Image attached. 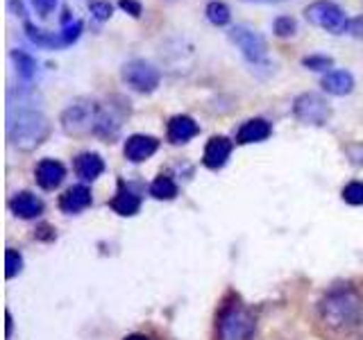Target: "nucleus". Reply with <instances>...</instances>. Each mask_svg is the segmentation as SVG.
I'll use <instances>...</instances> for the list:
<instances>
[{"label":"nucleus","instance_id":"1","mask_svg":"<svg viewBox=\"0 0 363 340\" xmlns=\"http://www.w3.org/2000/svg\"><path fill=\"white\" fill-rule=\"evenodd\" d=\"M318 317L332 334H352L363 324V295L354 286H334L318 302Z\"/></svg>","mask_w":363,"mask_h":340},{"label":"nucleus","instance_id":"2","mask_svg":"<svg viewBox=\"0 0 363 340\" xmlns=\"http://www.w3.org/2000/svg\"><path fill=\"white\" fill-rule=\"evenodd\" d=\"M48 116L30 102H9L7 139L21 152H32L50 136Z\"/></svg>","mask_w":363,"mask_h":340},{"label":"nucleus","instance_id":"3","mask_svg":"<svg viewBox=\"0 0 363 340\" xmlns=\"http://www.w3.org/2000/svg\"><path fill=\"white\" fill-rule=\"evenodd\" d=\"M257 332V320L250 309L238 302V298L225 300L216 315V338L218 340H252Z\"/></svg>","mask_w":363,"mask_h":340},{"label":"nucleus","instance_id":"4","mask_svg":"<svg viewBox=\"0 0 363 340\" xmlns=\"http://www.w3.org/2000/svg\"><path fill=\"white\" fill-rule=\"evenodd\" d=\"M98 113H100V102L91 100V98H77L68 105L62 116V130L68 136H75V139H82V136L96 134V123H98Z\"/></svg>","mask_w":363,"mask_h":340},{"label":"nucleus","instance_id":"5","mask_svg":"<svg viewBox=\"0 0 363 340\" xmlns=\"http://www.w3.org/2000/svg\"><path fill=\"white\" fill-rule=\"evenodd\" d=\"M227 39L236 45L238 52L243 55V60L252 68L268 66V41L264 39V34L245 26H234L227 32Z\"/></svg>","mask_w":363,"mask_h":340},{"label":"nucleus","instance_id":"6","mask_svg":"<svg viewBox=\"0 0 363 340\" xmlns=\"http://www.w3.org/2000/svg\"><path fill=\"white\" fill-rule=\"evenodd\" d=\"M304 18L311 26L320 28L329 34H347V14L345 9L332 3V0H315V3L304 7Z\"/></svg>","mask_w":363,"mask_h":340},{"label":"nucleus","instance_id":"7","mask_svg":"<svg viewBox=\"0 0 363 340\" xmlns=\"http://www.w3.org/2000/svg\"><path fill=\"white\" fill-rule=\"evenodd\" d=\"M130 116V102H125V98L113 96L107 102H100V113L96 123V134L98 139L111 143L123 130V123Z\"/></svg>","mask_w":363,"mask_h":340},{"label":"nucleus","instance_id":"8","mask_svg":"<svg viewBox=\"0 0 363 340\" xmlns=\"http://www.w3.org/2000/svg\"><path fill=\"white\" fill-rule=\"evenodd\" d=\"M332 105L318 94H300L293 100V116L298 118L302 125H311V128H323L332 120Z\"/></svg>","mask_w":363,"mask_h":340},{"label":"nucleus","instance_id":"9","mask_svg":"<svg viewBox=\"0 0 363 340\" xmlns=\"http://www.w3.org/2000/svg\"><path fill=\"white\" fill-rule=\"evenodd\" d=\"M123 82L130 89L139 91V94H155L159 82H162V73L159 68L145 60H130L121 68Z\"/></svg>","mask_w":363,"mask_h":340},{"label":"nucleus","instance_id":"10","mask_svg":"<svg viewBox=\"0 0 363 340\" xmlns=\"http://www.w3.org/2000/svg\"><path fill=\"white\" fill-rule=\"evenodd\" d=\"M157 150H159V139H155V136L132 134V136H128V141H125L123 154L128 162L141 164V162H145V159H150Z\"/></svg>","mask_w":363,"mask_h":340},{"label":"nucleus","instance_id":"11","mask_svg":"<svg viewBox=\"0 0 363 340\" xmlns=\"http://www.w3.org/2000/svg\"><path fill=\"white\" fill-rule=\"evenodd\" d=\"M232 150H234V143L227 139V136L216 134L207 141V145H204L202 164L207 166L209 170H220L227 164V159L232 157Z\"/></svg>","mask_w":363,"mask_h":340},{"label":"nucleus","instance_id":"12","mask_svg":"<svg viewBox=\"0 0 363 340\" xmlns=\"http://www.w3.org/2000/svg\"><path fill=\"white\" fill-rule=\"evenodd\" d=\"M198 134H200V125L191 116H186V113H177V116H173L166 125V139L173 145L189 143L191 139H196Z\"/></svg>","mask_w":363,"mask_h":340},{"label":"nucleus","instance_id":"13","mask_svg":"<svg viewBox=\"0 0 363 340\" xmlns=\"http://www.w3.org/2000/svg\"><path fill=\"white\" fill-rule=\"evenodd\" d=\"M34 177H37V184L43 191H55L64 181L66 168L57 159H41L37 164V170H34Z\"/></svg>","mask_w":363,"mask_h":340},{"label":"nucleus","instance_id":"14","mask_svg":"<svg viewBox=\"0 0 363 340\" xmlns=\"http://www.w3.org/2000/svg\"><path fill=\"white\" fill-rule=\"evenodd\" d=\"M354 75L345 68H336V71H329L323 75L320 79V86L323 91H327L329 96H350L352 91H354Z\"/></svg>","mask_w":363,"mask_h":340},{"label":"nucleus","instance_id":"15","mask_svg":"<svg viewBox=\"0 0 363 340\" xmlns=\"http://www.w3.org/2000/svg\"><path fill=\"white\" fill-rule=\"evenodd\" d=\"M272 125L266 118H250L245 120L236 132V143L238 145H250V143H261L270 139Z\"/></svg>","mask_w":363,"mask_h":340},{"label":"nucleus","instance_id":"16","mask_svg":"<svg viewBox=\"0 0 363 340\" xmlns=\"http://www.w3.org/2000/svg\"><path fill=\"white\" fill-rule=\"evenodd\" d=\"M9 209H11V213H14V215H18V218L32 220V218H39V215L43 213V202L37 196H34V193L21 191V193H16V196L9 200Z\"/></svg>","mask_w":363,"mask_h":340},{"label":"nucleus","instance_id":"17","mask_svg":"<svg viewBox=\"0 0 363 340\" xmlns=\"http://www.w3.org/2000/svg\"><path fill=\"white\" fill-rule=\"evenodd\" d=\"M73 168L75 175L82 181H94L105 173V162H102V157L98 152H79L73 159Z\"/></svg>","mask_w":363,"mask_h":340},{"label":"nucleus","instance_id":"18","mask_svg":"<svg viewBox=\"0 0 363 340\" xmlns=\"http://www.w3.org/2000/svg\"><path fill=\"white\" fill-rule=\"evenodd\" d=\"M23 32H26V37L34 45H39V48H45V50H62V48H66L64 39H62V32H48V30H43V28H37L32 21H23Z\"/></svg>","mask_w":363,"mask_h":340},{"label":"nucleus","instance_id":"19","mask_svg":"<svg viewBox=\"0 0 363 340\" xmlns=\"http://www.w3.org/2000/svg\"><path fill=\"white\" fill-rule=\"evenodd\" d=\"M109 207L116 211L118 215H125V218H130V215H136L141 209V198L136 196V193L125 184L123 179H118V193L111 198Z\"/></svg>","mask_w":363,"mask_h":340},{"label":"nucleus","instance_id":"20","mask_svg":"<svg viewBox=\"0 0 363 340\" xmlns=\"http://www.w3.org/2000/svg\"><path fill=\"white\" fill-rule=\"evenodd\" d=\"M91 202H94L91 191L84 184H75L71 188H66L64 196H60V209L64 213H79L86 207H91Z\"/></svg>","mask_w":363,"mask_h":340},{"label":"nucleus","instance_id":"21","mask_svg":"<svg viewBox=\"0 0 363 340\" xmlns=\"http://www.w3.org/2000/svg\"><path fill=\"white\" fill-rule=\"evenodd\" d=\"M9 57H11V62H14L16 73H18V77L23 79V82H32L34 75H37V71H39L37 60H34L28 50H21V48H14L9 52Z\"/></svg>","mask_w":363,"mask_h":340},{"label":"nucleus","instance_id":"22","mask_svg":"<svg viewBox=\"0 0 363 340\" xmlns=\"http://www.w3.org/2000/svg\"><path fill=\"white\" fill-rule=\"evenodd\" d=\"M204 16H207L211 26L225 28V26H230V21H232V9L227 7V3H223V0H209L207 7H204Z\"/></svg>","mask_w":363,"mask_h":340},{"label":"nucleus","instance_id":"23","mask_svg":"<svg viewBox=\"0 0 363 340\" xmlns=\"http://www.w3.org/2000/svg\"><path fill=\"white\" fill-rule=\"evenodd\" d=\"M150 196L155 200H175L177 198V184L170 175H159L150 184Z\"/></svg>","mask_w":363,"mask_h":340},{"label":"nucleus","instance_id":"24","mask_svg":"<svg viewBox=\"0 0 363 340\" xmlns=\"http://www.w3.org/2000/svg\"><path fill=\"white\" fill-rule=\"evenodd\" d=\"M300 64H302L304 68H309V71L329 73V71L334 68V57L315 52V55H306V57H302V62H300Z\"/></svg>","mask_w":363,"mask_h":340},{"label":"nucleus","instance_id":"25","mask_svg":"<svg viewBox=\"0 0 363 340\" xmlns=\"http://www.w3.org/2000/svg\"><path fill=\"white\" fill-rule=\"evenodd\" d=\"M295 32H298V21H295L293 16L281 14L272 21V34H275V37L291 39V37H295Z\"/></svg>","mask_w":363,"mask_h":340},{"label":"nucleus","instance_id":"26","mask_svg":"<svg viewBox=\"0 0 363 340\" xmlns=\"http://www.w3.org/2000/svg\"><path fill=\"white\" fill-rule=\"evenodd\" d=\"M5 277L7 279H14L16 275H18V272L23 270V256L16 252V249H7V252H5Z\"/></svg>","mask_w":363,"mask_h":340},{"label":"nucleus","instance_id":"27","mask_svg":"<svg viewBox=\"0 0 363 340\" xmlns=\"http://www.w3.org/2000/svg\"><path fill=\"white\" fill-rule=\"evenodd\" d=\"M82 30H84V23L75 18L73 23H68V26L62 28V39H64V45L68 48V45H73L79 37H82Z\"/></svg>","mask_w":363,"mask_h":340},{"label":"nucleus","instance_id":"28","mask_svg":"<svg viewBox=\"0 0 363 340\" xmlns=\"http://www.w3.org/2000/svg\"><path fill=\"white\" fill-rule=\"evenodd\" d=\"M89 9L98 21H109L113 16V5L109 0H89Z\"/></svg>","mask_w":363,"mask_h":340},{"label":"nucleus","instance_id":"29","mask_svg":"<svg viewBox=\"0 0 363 340\" xmlns=\"http://www.w3.org/2000/svg\"><path fill=\"white\" fill-rule=\"evenodd\" d=\"M343 200L352 207H361L363 204V184L361 181H350V184L343 188Z\"/></svg>","mask_w":363,"mask_h":340},{"label":"nucleus","instance_id":"30","mask_svg":"<svg viewBox=\"0 0 363 340\" xmlns=\"http://www.w3.org/2000/svg\"><path fill=\"white\" fill-rule=\"evenodd\" d=\"M118 7L125 11V14H130L132 18H141V14H143L141 0H118Z\"/></svg>","mask_w":363,"mask_h":340},{"label":"nucleus","instance_id":"31","mask_svg":"<svg viewBox=\"0 0 363 340\" xmlns=\"http://www.w3.org/2000/svg\"><path fill=\"white\" fill-rule=\"evenodd\" d=\"M32 7L39 14V18H48L57 7V0H32Z\"/></svg>","mask_w":363,"mask_h":340},{"label":"nucleus","instance_id":"32","mask_svg":"<svg viewBox=\"0 0 363 340\" xmlns=\"http://www.w3.org/2000/svg\"><path fill=\"white\" fill-rule=\"evenodd\" d=\"M347 34L354 39H363V16H354L347 23Z\"/></svg>","mask_w":363,"mask_h":340},{"label":"nucleus","instance_id":"33","mask_svg":"<svg viewBox=\"0 0 363 340\" xmlns=\"http://www.w3.org/2000/svg\"><path fill=\"white\" fill-rule=\"evenodd\" d=\"M7 7H9V11L14 16H21L23 21H28L26 16H28V11H26V5H23V0H7Z\"/></svg>","mask_w":363,"mask_h":340},{"label":"nucleus","instance_id":"34","mask_svg":"<svg viewBox=\"0 0 363 340\" xmlns=\"http://www.w3.org/2000/svg\"><path fill=\"white\" fill-rule=\"evenodd\" d=\"M347 154H350V159H352V162H354L357 166H363V143L350 145V147H347Z\"/></svg>","mask_w":363,"mask_h":340},{"label":"nucleus","instance_id":"35","mask_svg":"<svg viewBox=\"0 0 363 340\" xmlns=\"http://www.w3.org/2000/svg\"><path fill=\"white\" fill-rule=\"evenodd\" d=\"M241 3H250V5H277V3H286V0H241Z\"/></svg>","mask_w":363,"mask_h":340},{"label":"nucleus","instance_id":"36","mask_svg":"<svg viewBox=\"0 0 363 340\" xmlns=\"http://www.w3.org/2000/svg\"><path fill=\"white\" fill-rule=\"evenodd\" d=\"M5 320H7V329H5V336L9 338V336H11V313H9V311H5Z\"/></svg>","mask_w":363,"mask_h":340},{"label":"nucleus","instance_id":"37","mask_svg":"<svg viewBox=\"0 0 363 340\" xmlns=\"http://www.w3.org/2000/svg\"><path fill=\"white\" fill-rule=\"evenodd\" d=\"M123 340H150L145 334H130V336H125Z\"/></svg>","mask_w":363,"mask_h":340}]
</instances>
